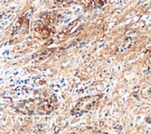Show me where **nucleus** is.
<instances>
[{"label": "nucleus", "mask_w": 151, "mask_h": 134, "mask_svg": "<svg viewBox=\"0 0 151 134\" xmlns=\"http://www.w3.org/2000/svg\"><path fill=\"white\" fill-rule=\"evenodd\" d=\"M99 99V96H91L82 99V100L78 102L77 106H76L74 110V113H83L86 111H89L92 106L95 105V103H97Z\"/></svg>", "instance_id": "obj_1"}]
</instances>
